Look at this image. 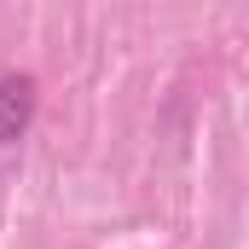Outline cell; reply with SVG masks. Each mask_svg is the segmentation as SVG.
I'll return each instance as SVG.
<instances>
[{"label": "cell", "mask_w": 249, "mask_h": 249, "mask_svg": "<svg viewBox=\"0 0 249 249\" xmlns=\"http://www.w3.org/2000/svg\"><path fill=\"white\" fill-rule=\"evenodd\" d=\"M35 105H41L35 75H23V70H0V151H6V145H18V139L29 133Z\"/></svg>", "instance_id": "1"}]
</instances>
